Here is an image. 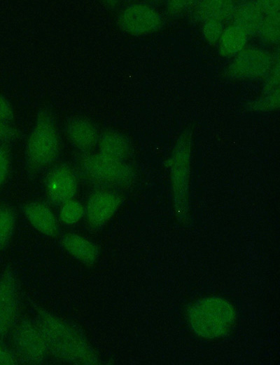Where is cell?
Listing matches in <instances>:
<instances>
[{
  "label": "cell",
  "instance_id": "obj_18",
  "mask_svg": "<svg viewBox=\"0 0 280 365\" xmlns=\"http://www.w3.org/2000/svg\"><path fill=\"white\" fill-rule=\"evenodd\" d=\"M17 133L15 129L8 122L0 121V145L13 140Z\"/></svg>",
  "mask_w": 280,
  "mask_h": 365
},
{
  "label": "cell",
  "instance_id": "obj_20",
  "mask_svg": "<svg viewBox=\"0 0 280 365\" xmlns=\"http://www.w3.org/2000/svg\"><path fill=\"white\" fill-rule=\"evenodd\" d=\"M13 117V109L9 102L0 94V121L8 122Z\"/></svg>",
  "mask_w": 280,
  "mask_h": 365
},
{
  "label": "cell",
  "instance_id": "obj_6",
  "mask_svg": "<svg viewBox=\"0 0 280 365\" xmlns=\"http://www.w3.org/2000/svg\"><path fill=\"white\" fill-rule=\"evenodd\" d=\"M17 279L10 271L0 277V337L15 326L19 309V291Z\"/></svg>",
  "mask_w": 280,
  "mask_h": 365
},
{
  "label": "cell",
  "instance_id": "obj_14",
  "mask_svg": "<svg viewBox=\"0 0 280 365\" xmlns=\"http://www.w3.org/2000/svg\"><path fill=\"white\" fill-rule=\"evenodd\" d=\"M246 33L240 27H230L222 36L220 48L224 54L232 55L239 51L246 41Z\"/></svg>",
  "mask_w": 280,
  "mask_h": 365
},
{
  "label": "cell",
  "instance_id": "obj_7",
  "mask_svg": "<svg viewBox=\"0 0 280 365\" xmlns=\"http://www.w3.org/2000/svg\"><path fill=\"white\" fill-rule=\"evenodd\" d=\"M120 204L116 193L102 189L94 192L87 202L85 213L88 225L99 230L111 218Z\"/></svg>",
  "mask_w": 280,
  "mask_h": 365
},
{
  "label": "cell",
  "instance_id": "obj_13",
  "mask_svg": "<svg viewBox=\"0 0 280 365\" xmlns=\"http://www.w3.org/2000/svg\"><path fill=\"white\" fill-rule=\"evenodd\" d=\"M99 154L119 161L127 156L128 145L125 139L115 132H106L99 138Z\"/></svg>",
  "mask_w": 280,
  "mask_h": 365
},
{
  "label": "cell",
  "instance_id": "obj_16",
  "mask_svg": "<svg viewBox=\"0 0 280 365\" xmlns=\"http://www.w3.org/2000/svg\"><path fill=\"white\" fill-rule=\"evenodd\" d=\"M84 214L85 209L83 205L71 199L62 204L59 217L64 223L72 225L78 222Z\"/></svg>",
  "mask_w": 280,
  "mask_h": 365
},
{
  "label": "cell",
  "instance_id": "obj_9",
  "mask_svg": "<svg viewBox=\"0 0 280 365\" xmlns=\"http://www.w3.org/2000/svg\"><path fill=\"white\" fill-rule=\"evenodd\" d=\"M119 22L125 31L141 34L152 32L158 27L159 19L150 8L143 5H133L121 13Z\"/></svg>",
  "mask_w": 280,
  "mask_h": 365
},
{
  "label": "cell",
  "instance_id": "obj_1",
  "mask_svg": "<svg viewBox=\"0 0 280 365\" xmlns=\"http://www.w3.org/2000/svg\"><path fill=\"white\" fill-rule=\"evenodd\" d=\"M36 323L49 352L64 361L74 364H97L99 359L85 337L70 324L40 309Z\"/></svg>",
  "mask_w": 280,
  "mask_h": 365
},
{
  "label": "cell",
  "instance_id": "obj_11",
  "mask_svg": "<svg viewBox=\"0 0 280 365\" xmlns=\"http://www.w3.org/2000/svg\"><path fill=\"white\" fill-rule=\"evenodd\" d=\"M66 133L71 142L83 152H88L94 147L99 138L96 126L83 118L71 120L67 125Z\"/></svg>",
  "mask_w": 280,
  "mask_h": 365
},
{
  "label": "cell",
  "instance_id": "obj_3",
  "mask_svg": "<svg viewBox=\"0 0 280 365\" xmlns=\"http://www.w3.org/2000/svg\"><path fill=\"white\" fill-rule=\"evenodd\" d=\"M190 320L199 335L215 338L225 334L234 320V312L229 303L219 298H206L192 307Z\"/></svg>",
  "mask_w": 280,
  "mask_h": 365
},
{
  "label": "cell",
  "instance_id": "obj_17",
  "mask_svg": "<svg viewBox=\"0 0 280 365\" xmlns=\"http://www.w3.org/2000/svg\"><path fill=\"white\" fill-rule=\"evenodd\" d=\"M10 165L9 154L6 148L0 145V189L8 177Z\"/></svg>",
  "mask_w": 280,
  "mask_h": 365
},
{
  "label": "cell",
  "instance_id": "obj_19",
  "mask_svg": "<svg viewBox=\"0 0 280 365\" xmlns=\"http://www.w3.org/2000/svg\"><path fill=\"white\" fill-rule=\"evenodd\" d=\"M18 361L16 355L0 340V364H15Z\"/></svg>",
  "mask_w": 280,
  "mask_h": 365
},
{
  "label": "cell",
  "instance_id": "obj_2",
  "mask_svg": "<svg viewBox=\"0 0 280 365\" xmlns=\"http://www.w3.org/2000/svg\"><path fill=\"white\" fill-rule=\"evenodd\" d=\"M59 150V139L52 116L46 111L40 112L29 136L26 146L28 166L40 171L51 164Z\"/></svg>",
  "mask_w": 280,
  "mask_h": 365
},
{
  "label": "cell",
  "instance_id": "obj_10",
  "mask_svg": "<svg viewBox=\"0 0 280 365\" xmlns=\"http://www.w3.org/2000/svg\"><path fill=\"white\" fill-rule=\"evenodd\" d=\"M23 211L28 221L36 230L49 237L57 234V220L48 206L41 202H30L24 205Z\"/></svg>",
  "mask_w": 280,
  "mask_h": 365
},
{
  "label": "cell",
  "instance_id": "obj_21",
  "mask_svg": "<svg viewBox=\"0 0 280 365\" xmlns=\"http://www.w3.org/2000/svg\"><path fill=\"white\" fill-rule=\"evenodd\" d=\"M206 32H207L209 37L213 36V39H216L218 37V34L219 36V33L220 32V25L215 23L214 24L211 22V24L208 25Z\"/></svg>",
  "mask_w": 280,
  "mask_h": 365
},
{
  "label": "cell",
  "instance_id": "obj_5",
  "mask_svg": "<svg viewBox=\"0 0 280 365\" xmlns=\"http://www.w3.org/2000/svg\"><path fill=\"white\" fill-rule=\"evenodd\" d=\"M13 341L18 361L38 364L46 359L48 350L42 332L36 322L24 320L17 324Z\"/></svg>",
  "mask_w": 280,
  "mask_h": 365
},
{
  "label": "cell",
  "instance_id": "obj_12",
  "mask_svg": "<svg viewBox=\"0 0 280 365\" xmlns=\"http://www.w3.org/2000/svg\"><path fill=\"white\" fill-rule=\"evenodd\" d=\"M61 244L69 254L84 264L92 265L98 258L97 246L78 234L69 233L64 235Z\"/></svg>",
  "mask_w": 280,
  "mask_h": 365
},
{
  "label": "cell",
  "instance_id": "obj_8",
  "mask_svg": "<svg viewBox=\"0 0 280 365\" xmlns=\"http://www.w3.org/2000/svg\"><path fill=\"white\" fill-rule=\"evenodd\" d=\"M77 185L75 173L66 165L54 168L49 173L46 182L48 197L52 203L57 204H62L73 199L77 191Z\"/></svg>",
  "mask_w": 280,
  "mask_h": 365
},
{
  "label": "cell",
  "instance_id": "obj_4",
  "mask_svg": "<svg viewBox=\"0 0 280 365\" xmlns=\"http://www.w3.org/2000/svg\"><path fill=\"white\" fill-rule=\"evenodd\" d=\"M84 175L92 182L104 187H122L127 185L132 175L122 161L112 159L100 154H87L80 160Z\"/></svg>",
  "mask_w": 280,
  "mask_h": 365
},
{
  "label": "cell",
  "instance_id": "obj_15",
  "mask_svg": "<svg viewBox=\"0 0 280 365\" xmlns=\"http://www.w3.org/2000/svg\"><path fill=\"white\" fill-rule=\"evenodd\" d=\"M15 222L13 209L7 205L0 206V251L9 243L14 232Z\"/></svg>",
  "mask_w": 280,
  "mask_h": 365
}]
</instances>
